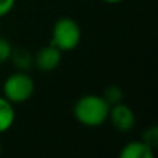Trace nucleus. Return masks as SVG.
<instances>
[{
  "instance_id": "6e6552de",
  "label": "nucleus",
  "mask_w": 158,
  "mask_h": 158,
  "mask_svg": "<svg viewBox=\"0 0 158 158\" xmlns=\"http://www.w3.org/2000/svg\"><path fill=\"white\" fill-rule=\"evenodd\" d=\"M15 122V108L6 97L0 96V135L13 128Z\"/></svg>"
},
{
  "instance_id": "9d476101",
  "label": "nucleus",
  "mask_w": 158,
  "mask_h": 158,
  "mask_svg": "<svg viewBox=\"0 0 158 158\" xmlns=\"http://www.w3.org/2000/svg\"><path fill=\"white\" fill-rule=\"evenodd\" d=\"M11 52H13V44L6 38L0 36V64L7 63L10 60Z\"/></svg>"
},
{
  "instance_id": "4468645a",
  "label": "nucleus",
  "mask_w": 158,
  "mask_h": 158,
  "mask_svg": "<svg viewBox=\"0 0 158 158\" xmlns=\"http://www.w3.org/2000/svg\"><path fill=\"white\" fill-rule=\"evenodd\" d=\"M0 154H2V146H0Z\"/></svg>"
},
{
  "instance_id": "2eb2a0df",
  "label": "nucleus",
  "mask_w": 158,
  "mask_h": 158,
  "mask_svg": "<svg viewBox=\"0 0 158 158\" xmlns=\"http://www.w3.org/2000/svg\"><path fill=\"white\" fill-rule=\"evenodd\" d=\"M0 33H2V25H0Z\"/></svg>"
},
{
  "instance_id": "423d86ee",
  "label": "nucleus",
  "mask_w": 158,
  "mask_h": 158,
  "mask_svg": "<svg viewBox=\"0 0 158 158\" xmlns=\"http://www.w3.org/2000/svg\"><path fill=\"white\" fill-rule=\"evenodd\" d=\"M154 148L143 140L129 142L121 148L119 158H153Z\"/></svg>"
},
{
  "instance_id": "0eeeda50",
  "label": "nucleus",
  "mask_w": 158,
  "mask_h": 158,
  "mask_svg": "<svg viewBox=\"0 0 158 158\" xmlns=\"http://www.w3.org/2000/svg\"><path fill=\"white\" fill-rule=\"evenodd\" d=\"M8 61H11V64L17 68V71L28 72L33 67V54L25 47H13Z\"/></svg>"
},
{
  "instance_id": "7ed1b4c3",
  "label": "nucleus",
  "mask_w": 158,
  "mask_h": 158,
  "mask_svg": "<svg viewBox=\"0 0 158 158\" xmlns=\"http://www.w3.org/2000/svg\"><path fill=\"white\" fill-rule=\"evenodd\" d=\"M35 82L28 72L15 71L6 78L3 83V97L13 104H22L32 97Z\"/></svg>"
},
{
  "instance_id": "39448f33",
  "label": "nucleus",
  "mask_w": 158,
  "mask_h": 158,
  "mask_svg": "<svg viewBox=\"0 0 158 158\" xmlns=\"http://www.w3.org/2000/svg\"><path fill=\"white\" fill-rule=\"evenodd\" d=\"M61 58L63 52L53 44H49L39 49L33 56V65H36L40 72H53L61 64Z\"/></svg>"
},
{
  "instance_id": "f257e3e1",
  "label": "nucleus",
  "mask_w": 158,
  "mask_h": 158,
  "mask_svg": "<svg viewBox=\"0 0 158 158\" xmlns=\"http://www.w3.org/2000/svg\"><path fill=\"white\" fill-rule=\"evenodd\" d=\"M110 104L101 94H85L74 104V117L86 128H98L108 119Z\"/></svg>"
},
{
  "instance_id": "ddd939ff",
  "label": "nucleus",
  "mask_w": 158,
  "mask_h": 158,
  "mask_svg": "<svg viewBox=\"0 0 158 158\" xmlns=\"http://www.w3.org/2000/svg\"><path fill=\"white\" fill-rule=\"evenodd\" d=\"M103 3H107V4H119V3L125 2V0H101Z\"/></svg>"
},
{
  "instance_id": "f03ea898",
  "label": "nucleus",
  "mask_w": 158,
  "mask_h": 158,
  "mask_svg": "<svg viewBox=\"0 0 158 158\" xmlns=\"http://www.w3.org/2000/svg\"><path fill=\"white\" fill-rule=\"evenodd\" d=\"M82 38L81 27L74 18L61 17L52 29V43L61 52H72L79 46Z\"/></svg>"
},
{
  "instance_id": "1a4fd4ad",
  "label": "nucleus",
  "mask_w": 158,
  "mask_h": 158,
  "mask_svg": "<svg viewBox=\"0 0 158 158\" xmlns=\"http://www.w3.org/2000/svg\"><path fill=\"white\" fill-rule=\"evenodd\" d=\"M101 96L110 106H114V104L123 101V90L117 85H110L108 87H106Z\"/></svg>"
},
{
  "instance_id": "20e7f679",
  "label": "nucleus",
  "mask_w": 158,
  "mask_h": 158,
  "mask_svg": "<svg viewBox=\"0 0 158 158\" xmlns=\"http://www.w3.org/2000/svg\"><path fill=\"white\" fill-rule=\"evenodd\" d=\"M111 125L117 129L118 132H126L132 131L136 122V117H135L133 110L125 103H118L114 106H110L108 111V119Z\"/></svg>"
},
{
  "instance_id": "9b49d317",
  "label": "nucleus",
  "mask_w": 158,
  "mask_h": 158,
  "mask_svg": "<svg viewBox=\"0 0 158 158\" xmlns=\"http://www.w3.org/2000/svg\"><path fill=\"white\" fill-rule=\"evenodd\" d=\"M143 142H146L147 144H150L153 148H156V146L158 144V129L157 126H151L147 131L143 133Z\"/></svg>"
},
{
  "instance_id": "f8f14e48",
  "label": "nucleus",
  "mask_w": 158,
  "mask_h": 158,
  "mask_svg": "<svg viewBox=\"0 0 158 158\" xmlns=\"http://www.w3.org/2000/svg\"><path fill=\"white\" fill-rule=\"evenodd\" d=\"M15 6V0H0V18L10 14Z\"/></svg>"
}]
</instances>
